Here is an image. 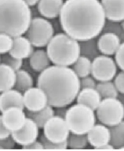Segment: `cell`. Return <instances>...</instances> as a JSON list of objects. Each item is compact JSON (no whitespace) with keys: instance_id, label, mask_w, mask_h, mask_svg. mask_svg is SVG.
Masks as SVG:
<instances>
[{"instance_id":"cell-23","label":"cell","mask_w":124,"mask_h":151,"mask_svg":"<svg viewBox=\"0 0 124 151\" xmlns=\"http://www.w3.org/2000/svg\"><path fill=\"white\" fill-rule=\"evenodd\" d=\"M33 80L27 70L20 69L16 72V78L14 88L23 93L33 86Z\"/></svg>"},{"instance_id":"cell-31","label":"cell","mask_w":124,"mask_h":151,"mask_svg":"<svg viewBox=\"0 0 124 151\" xmlns=\"http://www.w3.org/2000/svg\"><path fill=\"white\" fill-rule=\"evenodd\" d=\"M115 55V61L117 67L122 71H124V42L121 43Z\"/></svg>"},{"instance_id":"cell-35","label":"cell","mask_w":124,"mask_h":151,"mask_svg":"<svg viewBox=\"0 0 124 151\" xmlns=\"http://www.w3.org/2000/svg\"><path fill=\"white\" fill-rule=\"evenodd\" d=\"M22 149L24 150H43L44 149V147L41 142L39 140H36L26 146H22Z\"/></svg>"},{"instance_id":"cell-14","label":"cell","mask_w":124,"mask_h":151,"mask_svg":"<svg viewBox=\"0 0 124 151\" xmlns=\"http://www.w3.org/2000/svg\"><path fill=\"white\" fill-rule=\"evenodd\" d=\"M106 19L113 22L124 20V0H102Z\"/></svg>"},{"instance_id":"cell-27","label":"cell","mask_w":124,"mask_h":151,"mask_svg":"<svg viewBox=\"0 0 124 151\" xmlns=\"http://www.w3.org/2000/svg\"><path fill=\"white\" fill-rule=\"evenodd\" d=\"M67 142L68 148L75 150L84 149L89 144L87 134H76L71 133Z\"/></svg>"},{"instance_id":"cell-10","label":"cell","mask_w":124,"mask_h":151,"mask_svg":"<svg viewBox=\"0 0 124 151\" xmlns=\"http://www.w3.org/2000/svg\"><path fill=\"white\" fill-rule=\"evenodd\" d=\"M24 109L29 111H36L44 109L49 105L45 92L38 86L32 87L23 93Z\"/></svg>"},{"instance_id":"cell-15","label":"cell","mask_w":124,"mask_h":151,"mask_svg":"<svg viewBox=\"0 0 124 151\" xmlns=\"http://www.w3.org/2000/svg\"><path fill=\"white\" fill-rule=\"evenodd\" d=\"M34 47L30 40L25 36H17L14 38L13 45L11 51L10 55L20 60L29 58L34 51Z\"/></svg>"},{"instance_id":"cell-2","label":"cell","mask_w":124,"mask_h":151,"mask_svg":"<svg viewBox=\"0 0 124 151\" xmlns=\"http://www.w3.org/2000/svg\"><path fill=\"white\" fill-rule=\"evenodd\" d=\"M37 86L47 94L52 107H67L76 100L80 89V78L69 67L52 65L41 72Z\"/></svg>"},{"instance_id":"cell-42","label":"cell","mask_w":124,"mask_h":151,"mask_svg":"<svg viewBox=\"0 0 124 151\" xmlns=\"http://www.w3.org/2000/svg\"><path fill=\"white\" fill-rule=\"evenodd\" d=\"M2 149V148H1V147H0V150H1Z\"/></svg>"},{"instance_id":"cell-37","label":"cell","mask_w":124,"mask_h":151,"mask_svg":"<svg viewBox=\"0 0 124 151\" xmlns=\"http://www.w3.org/2000/svg\"><path fill=\"white\" fill-rule=\"evenodd\" d=\"M67 109L68 108H67V107L54 108V115L65 119Z\"/></svg>"},{"instance_id":"cell-13","label":"cell","mask_w":124,"mask_h":151,"mask_svg":"<svg viewBox=\"0 0 124 151\" xmlns=\"http://www.w3.org/2000/svg\"><path fill=\"white\" fill-rule=\"evenodd\" d=\"M89 144L99 150L100 147L110 143L109 127L103 124H96L87 134Z\"/></svg>"},{"instance_id":"cell-40","label":"cell","mask_w":124,"mask_h":151,"mask_svg":"<svg viewBox=\"0 0 124 151\" xmlns=\"http://www.w3.org/2000/svg\"><path fill=\"white\" fill-rule=\"evenodd\" d=\"M122 26L123 27V29H124V20L122 21Z\"/></svg>"},{"instance_id":"cell-17","label":"cell","mask_w":124,"mask_h":151,"mask_svg":"<svg viewBox=\"0 0 124 151\" xmlns=\"http://www.w3.org/2000/svg\"><path fill=\"white\" fill-rule=\"evenodd\" d=\"M11 107L24 109L23 93L14 88L0 93V112Z\"/></svg>"},{"instance_id":"cell-1","label":"cell","mask_w":124,"mask_h":151,"mask_svg":"<svg viewBox=\"0 0 124 151\" xmlns=\"http://www.w3.org/2000/svg\"><path fill=\"white\" fill-rule=\"evenodd\" d=\"M59 19L65 33L78 42H86L100 34L106 17L99 0H66Z\"/></svg>"},{"instance_id":"cell-4","label":"cell","mask_w":124,"mask_h":151,"mask_svg":"<svg viewBox=\"0 0 124 151\" xmlns=\"http://www.w3.org/2000/svg\"><path fill=\"white\" fill-rule=\"evenodd\" d=\"M46 51L54 65L70 67L76 62L81 55L79 42L65 33L54 35L49 42Z\"/></svg>"},{"instance_id":"cell-33","label":"cell","mask_w":124,"mask_h":151,"mask_svg":"<svg viewBox=\"0 0 124 151\" xmlns=\"http://www.w3.org/2000/svg\"><path fill=\"white\" fill-rule=\"evenodd\" d=\"M97 83L93 77L89 76L80 78V89L84 88H96Z\"/></svg>"},{"instance_id":"cell-39","label":"cell","mask_w":124,"mask_h":151,"mask_svg":"<svg viewBox=\"0 0 124 151\" xmlns=\"http://www.w3.org/2000/svg\"><path fill=\"white\" fill-rule=\"evenodd\" d=\"M112 149H115V148L111 143H109L105 145L102 147H100L99 150H112Z\"/></svg>"},{"instance_id":"cell-34","label":"cell","mask_w":124,"mask_h":151,"mask_svg":"<svg viewBox=\"0 0 124 151\" xmlns=\"http://www.w3.org/2000/svg\"><path fill=\"white\" fill-rule=\"evenodd\" d=\"M16 143L11 135L7 138L0 139V147L2 149H13Z\"/></svg>"},{"instance_id":"cell-9","label":"cell","mask_w":124,"mask_h":151,"mask_svg":"<svg viewBox=\"0 0 124 151\" xmlns=\"http://www.w3.org/2000/svg\"><path fill=\"white\" fill-rule=\"evenodd\" d=\"M42 129L46 138L54 143L67 142L70 134L65 119L54 115L46 122Z\"/></svg>"},{"instance_id":"cell-22","label":"cell","mask_w":124,"mask_h":151,"mask_svg":"<svg viewBox=\"0 0 124 151\" xmlns=\"http://www.w3.org/2000/svg\"><path fill=\"white\" fill-rule=\"evenodd\" d=\"M25 113L27 117L32 119L38 125L39 129H42L46 122L54 115V108L49 105L38 111H29L25 110Z\"/></svg>"},{"instance_id":"cell-30","label":"cell","mask_w":124,"mask_h":151,"mask_svg":"<svg viewBox=\"0 0 124 151\" xmlns=\"http://www.w3.org/2000/svg\"><path fill=\"white\" fill-rule=\"evenodd\" d=\"M39 141L41 142L44 146V149L48 150H65L68 148L67 142L62 143H54L49 141L44 136L43 133L39 137Z\"/></svg>"},{"instance_id":"cell-41","label":"cell","mask_w":124,"mask_h":151,"mask_svg":"<svg viewBox=\"0 0 124 151\" xmlns=\"http://www.w3.org/2000/svg\"><path fill=\"white\" fill-rule=\"evenodd\" d=\"M0 63H1V55H0Z\"/></svg>"},{"instance_id":"cell-8","label":"cell","mask_w":124,"mask_h":151,"mask_svg":"<svg viewBox=\"0 0 124 151\" xmlns=\"http://www.w3.org/2000/svg\"><path fill=\"white\" fill-rule=\"evenodd\" d=\"M117 65L112 58L106 55L97 56L92 62L91 74L96 81H112L117 73Z\"/></svg>"},{"instance_id":"cell-6","label":"cell","mask_w":124,"mask_h":151,"mask_svg":"<svg viewBox=\"0 0 124 151\" xmlns=\"http://www.w3.org/2000/svg\"><path fill=\"white\" fill-rule=\"evenodd\" d=\"M96 111L100 123L108 127L124 121V105L117 98L102 99Z\"/></svg>"},{"instance_id":"cell-20","label":"cell","mask_w":124,"mask_h":151,"mask_svg":"<svg viewBox=\"0 0 124 151\" xmlns=\"http://www.w3.org/2000/svg\"><path fill=\"white\" fill-rule=\"evenodd\" d=\"M31 68L35 72L41 73L51 65V60L46 50L38 49L33 51L29 58Z\"/></svg>"},{"instance_id":"cell-25","label":"cell","mask_w":124,"mask_h":151,"mask_svg":"<svg viewBox=\"0 0 124 151\" xmlns=\"http://www.w3.org/2000/svg\"><path fill=\"white\" fill-rule=\"evenodd\" d=\"M111 133L110 143L115 149L124 146V120L117 125L109 127Z\"/></svg>"},{"instance_id":"cell-32","label":"cell","mask_w":124,"mask_h":151,"mask_svg":"<svg viewBox=\"0 0 124 151\" xmlns=\"http://www.w3.org/2000/svg\"><path fill=\"white\" fill-rule=\"evenodd\" d=\"M113 83L119 93L124 94V71L122 70L116 75Z\"/></svg>"},{"instance_id":"cell-24","label":"cell","mask_w":124,"mask_h":151,"mask_svg":"<svg viewBox=\"0 0 124 151\" xmlns=\"http://www.w3.org/2000/svg\"><path fill=\"white\" fill-rule=\"evenodd\" d=\"M71 68L79 78L88 76L91 74L92 61L86 56L80 55Z\"/></svg>"},{"instance_id":"cell-7","label":"cell","mask_w":124,"mask_h":151,"mask_svg":"<svg viewBox=\"0 0 124 151\" xmlns=\"http://www.w3.org/2000/svg\"><path fill=\"white\" fill-rule=\"evenodd\" d=\"M54 29L52 24L43 17L32 19L26 32V37L33 47L40 48L47 47L54 35Z\"/></svg>"},{"instance_id":"cell-18","label":"cell","mask_w":124,"mask_h":151,"mask_svg":"<svg viewBox=\"0 0 124 151\" xmlns=\"http://www.w3.org/2000/svg\"><path fill=\"white\" fill-rule=\"evenodd\" d=\"M102 99V96L96 88L80 89L76 99L77 103L85 105L95 111Z\"/></svg>"},{"instance_id":"cell-28","label":"cell","mask_w":124,"mask_h":151,"mask_svg":"<svg viewBox=\"0 0 124 151\" xmlns=\"http://www.w3.org/2000/svg\"><path fill=\"white\" fill-rule=\"evenodd\" d=\"M1 63L8 65L17 72L22 69L23 60L12 57L9 53L1 55Z\"/></svg>"},{"instance_id":"cell-26","label":"cell","mask_w":124,"mask_h":151,"mask_svg":"<svg viewBox=\"0 0 124 151\" xmlns=\"http://www.w3.org/2000/svg\"><path fill=\"white\" fill-rule=\"evenodd\" d=\"M96 88L102 99L117 98L118 96L117 89L112 81L99 82L96 84Z\"/></svg>"},{"instance_id":"cell-29","label":"cell","mask_w":124,"mask_h":151,"mask_svg":"<svg viewBox=\"0 0 124 151\" xmlns=\"http://www.w3.org/2000/svg\"><path fill=\"white\" fill-rule=\"evenodd\" d=\"M14 38L6 33H0V55L9 53L13 45Z\"/></svg>"},{"instance_id":"cell-36","label":"cell","mask_w":124,"mask_h":151,"mask_svg":"<svg viewBox=\"0 0 124 151\" xmlns=\"http://www.w3.org/2000/svg\"><path fill=\"white\" fill-rule=\"evenodd\" d=\"M11 135V131L7 129L4 125L1 120V115H0V139L7 138Z\"/></svg>"},{"instance_id":"cell-16","label":"cell","mask_w":124,"mask_h":151,"mask_svg":"<svg viewBox=\"0 0 124 151\" xmlns=\"http://www.w3.org/2000/svg\"><path fill=\"white\" fill-rule=\"evenodd\" d=\"M121 45L117 35L113 32H107L102 35L97 42V47L103 55H115Z\"/></svg>"},{"instance_id":"cell-38","label":"cell","mask_w":124,"mask_h":151,"mask_svg":"<svg viewBox=\"0 0 124 151\" xmlns=\"http://www.w3.org/2000/svg\"><path fill=\"white\" fill-rule=\"evenodd\" d=\"M29 6H33L38 4L39 0H23Z\"/></svg>"},{"instance_id":"cell-3","label":"cell","mask_w":124,"mask_h":151,"mask_svg":"<svg viewBox=\"0 0 124 151\" xmlns=\"http://www.w3.org/2000/svg\"><path fill=\"white\" fill-rule=\"evenodd\" d=\"M32 19L30 6L23 0H0V33L13 38L22 36Z\"/></svg>"},{"instance_id":"cell-11","label":"cell","mask_w":124,"mask_h":151,"mask_svg":"<svg viewBox=\"0 0 124 151\" xmlns=\"http://www.w3.org/2000/svg\"><path fill=\"white\" fill-rule=\"evenodd\" d=\"M39 129L32 119L27 117L23 127L20 130L11 132V136L16 144L22 147L26 146L37 140Z\"/></svg>"},{"instance_id":"cell-21","label":"cell","mask_w":124,"mask_h":151,"mask_svg":"<svg viewBox=\"0 0 124 151\" xmlns=\"http://www.w3.org/2000/svg\"><path fill=\"white\" fill-rule=\"evenodd\" d=\"M16 72L4 64L0 63V93L14 88Z\"/></svg>"},{"instance_id":"cell-12","label":"cell","mask_w":124,"mask_h":151,"mask_svg":"<svg viewBox=\"0 0 124 151\" xmlns=\"http://www.w3.org/2000/svg\"><path fill=\"white\" fill-rule=\"evenodd\" d=\"M24 110L18 107H11L1 113L4 125L11 132L20 130L25 124L27 117Z\"/></svg>"},{"instance_id":"cell-19","label":"cell","mask_w":124,"mask_h":151,"mask_svg":"<svg viewBox=\"0 0 124 151\" xmlns=\"http://www.w3.org/2000/svg\"><path fill=\"white\" fill-rule=\"evenodd\" d=\"M64 3L63 0H39L38 10L45 18L55 19L59 16Z\"/></svg>"},{"instance_id":"cell-5","label":"cell","mask_w":124,"mask_h":151,"mask_svg":"<svg viewBox=\"0 0 124 151\" xmlns=\"http://www.w3.org/2000/svg\"><path fill=\"white\" fill-rule=\"evenodd\" d=\"M95 111L82 104H77L68 108L65 120L70 133L87 134L96 124Z\"/></svg>"}]
</instances>
